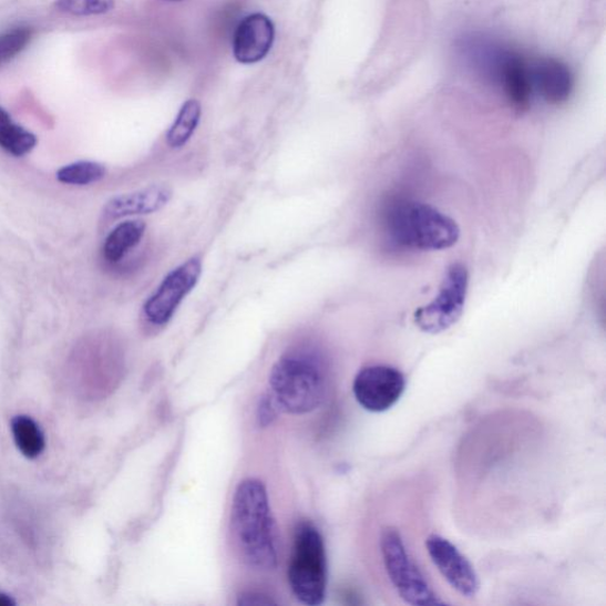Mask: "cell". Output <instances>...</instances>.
<instances>
[{
    "label": "cell",
    "instance_id": "2",
    "mask_svg": "<svg viewBox=\"0 0 606 606\" xmlns=\"http://www.w3.org/2000/svg\"><path fill=\"white\" fill-rule=\"evenodd\" d=\"M384 227L398 247L439 251L454 247L460 238L458 223L436 207L410 199H394L386 209Z\"/></svg>",
    "mask_w": 606,
    "mask_h": 606
},
{
    "label": "cell",
    "instance_id": "12",
    "mask_svg": "<svg viewBox=\"0 0 606 606\" xmlns=\"http://www.w3.org/2000/svg\"><path fill=\"white\" fill-rule=\"evenodd\" d=\"M531 76L536 89L552 105H562L573 94L574 76L559 60L548 58L536 61Z\"/></svg>",
    "mask_w": 606,
    "mask_h": 606
},
{
    "label": "cell",
    "instance_id": "8",
    "mask_svg": "<svg viewBox=\"0 0 606 606\" xmlns=\"http://www.w3.org/2000/svg\"><path fill=\"white\" fill-rule=\"evenodd\" d=\"M407 389L405 376L389 366H372L358 372L353 382L356 401L373 413L386 412L400 402Z\"/></svg>",
    "mask_w": 606,
    "mask_h": 606
},
{
    "label": "cell",
    "instance_id": "15",
    "mask_svg": "<svg viewBox=\"0 0 606 606\" xmlns=\"http://www.w3.org/2000/svg\"><path fill=\"white\" fill-rule=\"evenodd\" d=\"M202 117L201 102L187 100L179 110L166 134V143L172 150H181L192 141Z\"/></svg>",
    "mask_w": 606,
    "mask_h": 606
},
{
    "label": "cell",
    "instance_id": "4",
    "mask_svg": "<svg viewBox=\"0 0 606 606\" xmlns=\"http://www.w3.org/2000/svg\"><path fill=\"white\" fill-rule=\"evenodd\" d=\"M291 593L308 606L321 605L327 590V556L322 535L310 523H301L294 535L288 566Z\"/></svg>",
    "mask_w": 606,
    "mask_h": 606
},
{
    "label": "cell",
    "instance_id": "7",
    "mask_svg": "<svg viewBox=\"0 0 606 606\" xmlns=\"http://www.w3.org/2000/svg\"><path fill=\"white\" fill-rule=\"evenodd\" d=\"M203 263L198 256L188 258L171 270L157 289L145 301L144 318L153 326H165L177 314L179 306L199 284Z\"/></svg>",
    "mask_w": 606,
    "mask_h": 606
},
{
    "label": "cell",
    "instance_id": "14",
    "mask_svg": "<svg viewBox=\"0 0 606 606\" xmlns=\"http://www.w3.org/2000/svg\"><path fill=\"white\" fill-rule=\"evenodd\" d=\"M146 229V223L141 219L120 223L107 236L105 245H103V257L110 264L120 263L132 249L141 244Z\"/></svg>",
    "mask_w": 606,
    "mask_h": 606
},
{
    "label": "cell",
    "instance_id": "3",
    "mask_svg": "<svg viewBox=\"0 0 606 606\" xmlns=\"http://www.w3.org/2000/svg\"><path fill=\"white\" fill-rule=\"evenodd\" d=\"M269 387V396L280 412L306 414L317 410L325 401V369L315 356L288 353L273 367Z\"/></svg>",
    "mask_w": 606,
    "mask_h": 606
},
{
    "label": "cell",
    "instance_id": "20",
    "mask_svg": "<svg viewBox=\"0 0 606 606\" xmlns=\"http://www.w3.org/2000/svg\"><path fill=\"white\" fill-rule=\"evenodd\" d=\"M116 0H57L55 7L64 13L85 17L105 14L115 8Z\"/></svg>",
    "mask_w": 606,
    "mask_h": 606
},
{
    "label": "cell",
    "instance_id": "13",
    "mask_svg": "<svg viewBox=\"0 0 606 606\" xmlns=\"http://www.w3.org/2000/svg\"><path fill=\"white\" fill-rule=\"evenodd\" d=\"M499 81L504 85L511 105L517 112H526L531 106L533 82L524 59L509 51Z\"/></svg>",
    "mask_w": 606,
    "mask_h": 606
},
{
    "label": "cell",
    "instance_id": "5",
    "mask_svg": "<svg viewBox=\"0 0 606 606\" xmlns=\"http://www.w3.org/2000/svg\"><path fill=\"white\" fill-rule=\"evenodd\" d=\"M380 552H382L387 575L396 593L407 604L413 606L445 604L411 557L401 532L396 527L383 528L380 534Z\"/></svg>",
    "mask_w": 606,
    "mask_h": 606
},
{
    "label": "cell",
    "instance_id": "16",
    "mask_svg": "<svg viewBox=\"0 0 606 606\" xmlns=\"http://www.w3.org/2000/svg\"><path fill=\"white\" fill-rule=\"evenodd\" d=\"M16 446L29 460L38 459L45 449V438L40 425L29 415H17L11 422Z\"/></svg>",
    "mask_w": 606,
    "mask_h": 606
},
{
    "label": "cell",
    "instance_id": "1",
    "mask_svg": "<svg viewBox=\"0 0 606 606\" xmlns=\"http://www.w3.org/2000/svg\"><path fill=\"white\" fill-rule=\"evenodd\" d=\"M232 531L244 562L270 571L279 561L277 530L265 484L247 479L238 484L232 507Z\"/></svg>",
    "mask_w": 606,
    "mask_h": 606
},
{
    "label": "cell",
    "instance_id": "17",
    "mask_svg": "<svg viewBox=\"0 0 606 606\" xmlns=\"http://www.w3.org/2000/svg\"><path fill=\"white\" fill-rule=\"evenodd\" d=\"M37 144V136L14 124L9 113L0 107V147L14 155V157H23Z\"/></svg>",
    "mask_w": 606,
    "mask_h": 606
},
{
    "label": "cell",
    "instance_id": "6",
    "mask_svg": "<svg viewBox=\"0 0 606 606\" xmlns=\"http://www.w3.org/2000/svg\"><path fill=\"white\" fill-rule=\"evenodd\" d=\"M470 276L462 264L450 266L434 301L414 311V323L428 335H440L463 315Z\"/></svg>",
    "mask_w": 606,
    "mask_h": 606
},
{
    "label": "cell",
    "instance_id": "9",
    "mask_svg": "<svg viewBox=\"0 0 606 606\" xmlns=\"http://www.w3.org/2000/svg\"><path fill=\"white\" fill-rule=\"evenodd\" d=\"M425 547L431 562L453 590L466 598L479 594L481 584L475 567L452 542L440 534H431Z\"/></svg>",
    "mask_w": 606,
    "mask_h": 606
},
{
    "label": "cell",
    "instance_id": "11",
    "mask_svg": "<svg viewBox=\"0 0 606 606\" xmlns=\"http://www.w3.org/2000/svg\"><path fill=\"white\" fill-rule=\"evenodd\" d=\"M172 197L173 189L170 186L154 184L134 193L113 197L103 207V217L106 220H116L160 213L168 205Z\"/></svg>",
    "mask_w": 606,
    "mask_h": 606
},
{
    "label": "cell",
    "instance_id": "19",
    "mask_svg": "<svg viewBox=\"0 0 606 606\" xmlns=\"http://www.w3.org/2000/svg\"><path fill=\"white\" fill-rule=\"evenodd\" d=\"M31 39L32 30L29 28H16L0 34V65L21 54Z\"/></svg>",
    "mask_w": 606,
    "mask_h": 606
},
{
    "label": "cell",
    "instance_id": "10",
    "mask_svg": "<svg viewBox=\"0 0 606 606\" xmlns=\"http://www.w3.org/2000/svg\"><path fill=\"white\" fill-rule=\"evenodd\" d=\"M275 41V27L268 16L253 13L242 20L236 28L233 51L242 64H254L263 61Z\"/></svg>",
    "mask_w": 606,
    "mask_h": 606
},
{
    "label": "cell",
    "instance_id": "21",
    "mask_svg": "<svg viewBox=\"0 0 606 606\" xmlns=\"http://www.w3.org/2000/svg\"><path fill=\"white\" fill-rule=\"evenodd\" d=\"M257 411V419L261 425H268L271 423L276 418L277 412H280L279 409L276 408L269 394L265 396L261 402H259Z\"/></svg>",
    "mask_w": 606,
    "mask_h": 606
},
{
    "label": "cell",
    "instance_id": "23",
    "mask_svg": "<svg viewBox=\"0 0 606 606\" xmlns=\"http://www.w3.org/2000/svg\"><path fill=\"white\" fill-rule=\"evenodd\" d=\"M16 605V602L11 598V596L6 594H0V606H13Z\"/></svg>",
    "mask_w": 606,
    "mask_h": 606
},
{
    "label": "cell",
    "instance_id": "18",
    "mask_svg": "<svg viewBox=\"0 0 606 606\" xmlns=\"http://www.w3.org/2000/svg\"><path fill=\"white\" fill-rule=\"evenodd\" d=\"M105 166L94 162H79L59 170L57 178L68 185H91L106 177Z\"/></svg>",
    "mask_w": 606,
    "mask_h": 606
},
{
    "label": "cell",
    "instance_id": "22",
    "mask_svg": "<svg viewBox=\"0 0 606 606\" xmlns=\"http://www.w3.org/2000/svg\"><path fill=\"white\" fill-rule=\"evenodd\" d=\"M239 605H270L275 604L270 598L259 594H246L239 597Z\"/></svg>",
    "mask_w": 606,
    "mask_h": 606
}]
</instances>
